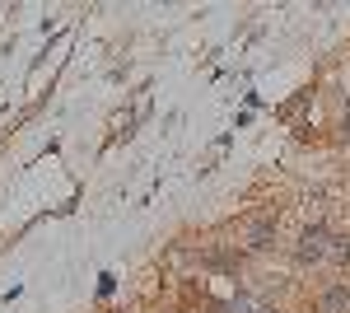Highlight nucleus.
Segmentation results:
<instances>
[{
  "instance_id": "f257e3e1",
  "label": "nucleus",
  "mask_w": 350,
  "mask_h": 313,
  "mask_svg": "<svg viewBox=\"0 0 350 313\" xmlns=\"http://www.w3.org/2000/svg\"><path fill=\"white\" fill-rule=\"evenodd\" d=\"M327 243H332L327 229H318V225L304 229V234H299V258H304V262H323L327 258Z\"/></svg>"
},
{
  "instance_id": "f03ea898",
  "label": "nucleus",
  "mask_w": 350,
  "mask_h": 313,
  "mask_svg": "<svg viewBox=\"0 0 350 313\" xmlns=\"http://www.w3.org/2000/svg\"><path fill=\"white\" fill-rule=\"evenodd\" d=\"M247 238H252V248H271L275 243V220H252Z\"/></svg>"
},
{
  "instance_id": "7ed1b4c3",
  "label": "nucleus",
  "mask_w": 350,
  "mask_h": 313,
  "mask_svg": "<svg viewBox=\"0 0 350 313\" xmlns=\"http://www.w3.org/2000/svg\"><path fill=\"white\" fill-rule=\"evenodd\" d=\"M323 313H346L350 309V290L346 286H336V290H327L323 295V304H318Z\"/></svg>"
},
{
  "instance_id": "20e7f679",
  "label": "nucleus",
  "mask_w": 350,
  "mask_h": 313,
  "mask_svg": "<svg viewBox=\"0 0 350 313\" xmlns=\"http://www.w3.org/2000/svg\"><path fill=\"white\" fill-rule=\"evenodd\" d=\"M327 258L346 266V262H350V238H332V243H327Z\"/></svg>"
},
{
  "instance_id": "39448f33",
  "label": "nucleus",
  "mask_w": 350,
  "mask_h": 313,
  "mask_svg": "<svg viewBox=\"0 0 350 313\" xmlns=\"http://www.w3.org/2000/svg\"><path fill=\"white\" fill-rule=\"evenodd\" d=\"M224 313H252V299H247V295H239V299H234Z\"/></svg>"
}]
</instances>
